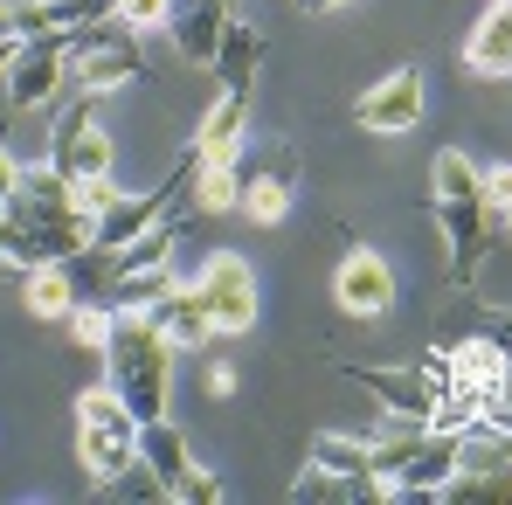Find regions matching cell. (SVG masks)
<instances>
[{
  "instance_id": "obj_20",
  "label": "cell",
  "mask_w": 512,
  "mask_h": 505,
  "mask_svg": "<svg viewBox=\"0 0 512 505\" xmlns=\"http://www.w3.org/2000/svg\"><path fill=\"white\" fill-rule=\"evenodd\" d=\"M298 505H353V499H381V478H346L333 464H312L298 485H291Z\"/></svg>"
},
{
  "instance_id": "obj_36",
  "label": "cell",
  "mask_w": 512,
  "mask_h": 505,
  "mask_svg": "<svg viewBox=\"0 0 512 505\" xmlns=\"http://www.w3.org/2000/svg\"><path fill=\"white\" fill-rule=\"evenodd\" d=\"M506 422H512V409H506Z\"/></svg>"
},
{
  "instance_id": "obj_29",
  "label": "cell",
  "mask_w": 512,
  "mask_h": 505,
  "mask_svg": "<svg viewBox=\"0 0 512 505\" xmlns=\"http://www.w3.org/2000/svg\"><path fill=\"white\" fill-rule=\"evenodd\" d=\"M173 499H180V505H215V499H222V478H215V471H201V464H194V471H187V485H180V492H173Z\"/></svg>"
},
{
  "instance_id": "obj_12",
  "label": "cell",
  "mask_w": 512,
  "mask_h": 505,
  "mask_svg": "<svg viewBox=\"0 0 512 505\" xmlns=\"http://www.w3.org/2000/svg\"><path fill=\"white\" fill-rule=\"evenodd\" d=\"M340 374L346 381H360L367 395H381V409H409V416H423L429 422V409L443 402V388L429 381L423 367H381V360H340Z\"/></svg>"
},
{
  "instance_id": "obj_9",
  "label": "cell",
  "mask_w": 512,
  "mask_h": 505,
  "mask_svg": "<svg viewBox=\"0 0 512 505\" xmlns=\"http://www.w3.org/2000/svg\"><path fill=\"white\" fill-rule=\"evenodd\" d=\"M450 478H457V436L423 429V436L402 450V464L381 478V499H443Z\"/></svg>"
},
{
  "instance_id": "obj_16",
  "label": "cell",
  "mask_w": 512,
  "mask_h": 505,
  "mask_svg": "<svg viewBox=\"0 0 512 505\" xmlns=\"http://www.w3.org/2000/svg\"><path fill=\"white\" fill-rule=\"evenodd\" d=\"M464 63L471 77H512V0H492V14L464 42Z\"/></svg>"
},
{
  "instance_id": "obj_5",
  "label": "cell",
  "mask_w": 512,
  "mask_h": 505,
  "mask_svg": "<svg viewBox=\"0 0 512 505\" xmlns=\"http://www.w3.org/2000/svg\"><path fill=\"white\" fill-rule=\"evenodd\" d=\"M194 291L208 298V319H215V339H243L256 333V270L236 250H208L201 270H194Z\"/></svg>"
},
{
  "instance_id": "obj_28",
  "label": "cell",
  "mask_w": 512,
  "mask_h": 505,
  "mask_svg": "<svg viewBox=\"0 0 512 505\" xmlns=\"http://www.w3.org/2000/svg\"><path fill=\"white\" fill-rule=\"evenodd\" d=\"M104 499H167V492H160V478H153L146 464H132V471H118V478L104 485Z\"/></svg>"
},
{
  "instance_id": "obj_21",
  "label": "cell",
  "mask_w": 512,
  "mask_h": 505,
  "mask_svg": "<svg viewBox=\"0 0 512 505\" xmlns=\"http://www.w3.org/2000/svg\"><path fill=\"white\" fill-rule=\"evenodd\" d=\"M450 360H457V381H471V388H506V374H512V353L485 333H464L450 346Z\"/></svg>"
},
{
  "instance_id": "obj_26",
  "label": "cell",
  "mask_w": 512,
  "mask_h": 505,
  "mask_svg": "<svg viewBox=\"0 0 512 505\" xmlns=\"http://www.w3.org/2000/svg\"><path fill=\"white\" fill-rule=\"evenodd\" d=\"M485 208H492V236L512 243V160L506 167H485Z\"/></svg>"
},
{
  "instance_id": "obj_31",
  "label": "cell",
  "mask_w": 512,
  "mask_h": 505,
  "mask_svg": "<svg viewBox=\"0 0 512 505\" xmlns=\"http://www.w3.org/2000/svg\"><path fill=\"white\" fill-rule=\"evenodd\" d=\"M21 167H28V160H14V153L0 146V208H7V201L21 194Z\"/></svg>"
},
{
  "instance_id": "obj_30",
  "label": "cell",
  "mask_w": 512,
  "mask_h": 505,
  "mask_svg": "<svg viewBox=\"0 0 512 505\" xmlns=\"http://www.w3.org/2000/svg\"><path fill=\"white\" fill-rule=\"evenodd\" d=\"M49 7H56V28H77L90 14H111V0H49Z\"/></svg>"
},
{
  "instance_id": "obj_3",
  "label": "cell",
  "mask_w": 512,
  "mask_h": 505,
  "mask_svg": "<svg viewBox=\"0 0 512 505\" xmlns=\"http://www.w3.org/2000/svg\"><path fill=\"white\" fill-rule=\"evenodd\" d=\"M132 77H146V35L125 28L118 14H90L70 28V84L104 97V90H125Z\"/></svg>"
},
{
  "instance_id": "obj_35",
  "label": "cell",
  "mask_w": 512,
  "mask_h": 505,
  "mask_svg": "<svg viewBox=\"0 0 512 505\" xmlns=\"http://www.w3.org/2000/svg\"><path fill=\"white\" fill-rule=\"evenodd\" d=\"M305 14H333V7H346V0H298Z\"/></svg>"
},
{
  "instance_id": "obj_11",
  "label": "cell",
  "mask_w": 512,
  "mask_h": 505,
  "mask_svg": "<svg viewBox=\"0 0 512 505\" xmlns=\"http://www.w3.org/2000/svg\"><path fill=\"white\" fill-rule=\"evenodd\" d=\"M333 298H340L346 319H381L388 305H395V270H388V256L381 250H346L340 270H333Z\"/></svg>"
},
{
  "instance_id": "obj_1",
  "label": "cell",
  "mask_w": 512,
  "mask_h": 505,
  "mask_svg": "<svg viewBox=\"0 0 512 505\" xmlns=\"http://www.w3.org/2000/svg\"><path fill=\"white\" fill-rule=\"evenodd\" d=\"M104 367H111V388L125 395V409L139 422L167 416V388H173V346L160 339V326L146 312H118L111 339H104Z\"/></svg>"
},
{
  "instance_id": "obj_2",
  "label": "cell",
  "mask_w": 512,
  "mask_h": 505,
  "mask_svg": "<svg viewBox=\"0 0 512 505\" xmlns=\"http://www.w3.org/2000/svg\"><path fill=\"white\" fill-rule=\"evenodd\" d=\"M139 429L146 422L125 409V395L111 388V381H97L77 395V464H84V478L104 492L118 471H132L139 464Z\"/></svg>"
},
{
  "instance_id": "obj_23",
  "label": "cell",
  "mask_w": 512,
  "mask_h": 505,
  "mask_svg": "<svg viewBox=\"0 0 512 505\" xmlns=\"http://www.w3.org/2000/svg\"><path fill=\"white\" fill-rule=\"evenodd\" d=\"M291 194H298V187H284V180L243 173V215H250V222H263V229H277V222L291 215Z\"/></svg>"
},
{
  "instance_id": "obj_33",
  "label": "cell",
  "mask_w": 512,
  "mask_h": 505,
  "mask_svg": "<svg viewBox=\"0 0 512 505\" xmlns=\"http://www.w3.org/2000/svg\"><path fill=\"white\" fill-rule=\"evenodd\" d=\"M208 395H215V402H229V395H236V367H229V360H215V367H208Z\"/></svg>"
},
{
  "instance_id": "obj_18",
  "label": "cell",
  "mask_w": 512,
  "mask_h": 505,
  "mask_svg": "<svg viewBox=\"0 0 512 505\" xmlns=\"http://www.w3.org/2000/svg\"><path fill=\"white\" fill-rule=\"evenodd\" d=\"M187 201H194V215H229V208H243V153H236V160H201Z\"/></svg>"
},
{
  "instance_id": "obj_7",
  "label": "cell",
  "mask_w": 512,
  "mask_h": 505,
  "mask_svg": "<svg viewBox=\"0 0 512 505\" xmlns=\"http://www.w3.org/2000/svg\"><path fill=\"white\" fill-rule=\"evenodd\" d=\"M423 111H429V90H423V70H416V63L388 70L381 84H367L360 97H353V125H360V132H381V139L416 132Z\"/></svg>"
},
{
  "instance_id": "obj_6",
  "label": "cell",
  "mask_w": 512,
  "mask_h": 505,
  "mask_svg": "<svg viewBox=\"0 0 512 505\" xmlns=\"http://www.w3.org/2000/svg\"><path fill=\"white\" fill-rule=\"evenodd\" d=\"M436 222H443V256H450V284H478V263L492 256V208L485 187L478 194H436Z\"/></svg>"
},
{
  "instance_id": "obj_34",
  "label": "cell",
  "mask_w": 512,
  "mask_h": 505,
  "mask_svg": "<svg viewBox=\"0 0 512 505\" xmlns=\"http://www.w3.org/2000/svg\"><path fill=\"white\" fill-rule=\"evenodd\" d=\"M14 49H21V42H14V35H0V77H7V63H14Z\"/></svg>"
},
{
  "instance_id": "obj_10",
  "label": "cell",
  "mask_w": 512,
  "mask_h": 505,
  "mask_svg": "<svg viewBox=\"0 0 512 505\" xmlns=\"http://www.w3.org/2000/svg\"><path fill=\"white\" fill-rule=\"evenodd\" d=\"M229 21H236V0H173V14H167L173 56L194 63V70H215V49H222Z\"/></svg>"
},
{
  "instance_id": "obj_25",
  "label": "cell",
  "mask_w": 512,
  "mask_h": 505,
  "mask_svg": "<svg viewBox=\"0 0 512 505\" xmlns=\"http://www.w3.org/2000/svg\"><path fill=\"white\" fill-rule=\"evenodd\" d=\"M111 319H118V312H111L104 298H77V312H70L63 326L77 333V346H90V353H104V339H111Z\"/></svg>"
},
{
  "instance_id": "obj_8",
  "label": "cell",
  "mask_w": 512,
  "mask_h": 505,
  "mask_svg": "<svg viewBox=\"0 0 512 505\" xmlns=\"http://www.w3.org/2000/svg\"><path fill=\"white\" fill-rule=\"evenodd\" d=\"M97 97H77L63 118H56V132H49V167L70 173V180H104L111 173V132L97 125V111H90Z\"/></svg>"
},
{
  "instance_id": "obj_15",
  "label": "cell",
  "mask_w": 512,
  "mask_h": 505,
  "mask_svg": "<svg viewBox=\"0 0 512 505\" xmlns=\"http://www.w3.org/2000/svg\"><path fill=\"white\" fill-rule=\"evenodd\" d=\"M139 464L160 478V492L173 499V492L187 485V471H194V450H187V436H180L167 416H153L146 429H139Z\"/></svg>"
},
{
  "instance_id": "obj_17",
  "label": "cell",
  "mask_w": 512,
  "mask_h": 505,
  "mask_svg": "<svg viewBox=\"0 0 512 505\" xmlns=\"http://www.w3.org/2000/svg\"><path fill=\"white\" fill-rule=\"evenodd\" d=\"M77 277H70V263H35V270H21V305H28V319H70L77 312Z\"/></svg>"
},
{
  "instance_id": "obj_14",
  "label": "cell",
  "mask_w": 512,
  "mask_h": 505,
  "mask_svg": "<svg viewBox=\"0 0 512 505\" xmlns=\"http://www.w3.org/2000/svg\"><path fill=\"white\" fill-rule=\"evenodd\" d=\"M243 132H250V90H215V104L201 111L187 153L194 160H236L243 153Z\"/></svg>"
},
{
  "instance_id": "obj_27",
  "label": "cell",
  "mask_w": 512,
  "mask_h": 505,
  "mask_svg": "<svg viewBox=\"0 0 512 505\" xmlns=\"http://www.w3.org/2000/svg\"><path fill=\"white\" fill-rule=\"evenodd\" d=\"M111 14H118L125 28H139V35H167L173 0H111Z\"/></svg>"
},
{
  "instance_id": "obj_24",
  "label": "cell",
  "mask_w": 512,
  "mask_h": 505,
  "mask_svg": "<svg viewBox=\"0 0 512 505\" xmlns=\"http://www.w3.org/2000/svg\"><path fill=\"white\" fill-rule=\"evenodd\" d=\"M243 173H263V180H284V187H298V146H291V139H263V146H256L250 160H243Z\"/></svg>"
},
{
  "instance_id": "obj_4",
  "label": "cell",
  "mask_w": 512,
  "mask_h": 505,
  "mask_svg": "<svg viewBox=\"0 0 512 505\" xmlns=\"http://www.w3.org/2000/svg\"><path fill=\"white\" fill-rule=\"evenodd\" d=\"M7 111H42L56 104L70 84V28H42V35H21L14 63H7Z\"/></svg>"
},
{
  "instance_id": "obj_13",
  "label": "cell",
  "mask_w": 512,
  "mask_h": 505,
  "mask_svg": "<svg viewBox=\"0 0 512 505\" xmlns=\"http://www.w3.org/2000/svg\"><path fill=\"white\" fill-rule=\"evenodd\" d=\"M146 319L160 326V339H167L173 353H201L208 339H215V319H208V298L194 291V277H180V284H167L153 305H146Z\"/></svg>"
},
{
  "instance_id": "obj_19",
  "label": "cell",
  "mask_w": 512,
  "mask_h": 505,
  "mask_svg": "<svg viewBox=\"0 0 512 505\" xmlns=\"http://www.w3.org/2000/svg\"><path fill=\"white\" fill-rule=\"evenodd\" d=\"M256 70H263V35H256L250 21H229V35H222V49H215L222 90H256Z\"/></svg>"
},
{
  "instance_id": "obj_32",
  "label": "cell",
  "mask_w": 512,
  "mask_h": 505,
  "mask_svg": "<svg viewBox=\"0 0 512 505\" xmlns=\"http://www.w3.org/2000/svg\"><path fill=\"white\" fill-rule=\"evenodd\" d=\"M0 263H14L21 270V229H14V215L0 208Z\"/></svg>"
},
{
  "instance_id": "obj_22",
  "label": "cell",
  "mask_w": 512,
  "mask_h": 505,
  "mask_svg": "<svg viewBox=\"0 0 512 505\" xmlns=\"http://www.w3.org/2000/svg\"><path fill=\"white\" fill-rule=\"evenodd\" d=\"M312 464H333L346 478H374V443L367 436H346V429H319L312 436Z\"/></svg>"
}]
</instances>
